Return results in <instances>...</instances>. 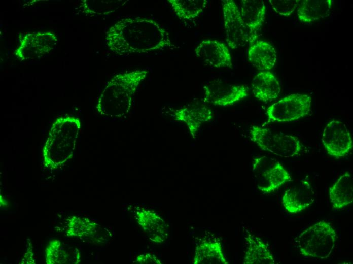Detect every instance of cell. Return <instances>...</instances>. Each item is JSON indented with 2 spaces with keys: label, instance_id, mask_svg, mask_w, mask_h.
I'll list each match as a JSON object with an SVG mask.
<instances>
[{
  "label": "cell",
  "instance_id": "3957f363",
  "mask_svg": "<svg viewBox=\"0 0 353 264\" xmlns=\"http://www.w3.org/2000/svg\"><path fill=\"white\" fill-rule=\"evenodd\" d=\"M81 123L79 119L65 116L53 123L43 149L44 164L57 168L72 157Z\"/></svg>",
  "mask_w": 353,
  "mask_h": 264
},
{
  "label": "cell",
  "instance_id": "52a82bcc",
  "mask_svg": "<svg viewBox=\"0 0 353 264\" xmlns=\"http://www.w3.org/2000/svg\"><path fill=\"white\" fill-rule=\"evenodd\" d=\"M252 168L257 186L265 194L274 192L292 180L290 174L280 162L265 156L254 159Z\"/></svg>",
  "mask_w": 353,
  "mask_h": 264
},
{
  "label": "cell",
  "instance_id": "5b68a950",
  "mask_svg": "<svg viewBox=\"0 0 353 264\" xmlns=\"http://www.w3.org/2000/svg\"><path fill=\"white\" fill-rule=\"evenodd\" d=\"M250 137L261 149L280 157L290 158L298 156L303 149V145L296 137L277 133L268 128L252 126Z\"/></svg>",
  "mask_w": 353,
  "mask_h": 264
},
{
  "label": "cell",
  "instance_id": "7402d4cb",
  "mask_svg": "<svg viewBox=\"0 0 353 264\" xmlns=\"http://www.w3.org/2000/svg\"><path fill=\"white\" fill-rule=\"evenodd\" d=\"M176 16L181 19L190 20L199 16L205 8V0H168Z\"/></svg>",
  "mask_w": 353,
  "mask_h": 264
},
{
  "label": "cell",
  "instance_id": "9c48e42d",
  "mask_svg": "<svg viewBox=\"0 0 353 264\" xmlns=\"http://www.w3.org/2000/svg\"><path fill=\"white\" fill-rule=\"evenodd\" d=\"M321 140L327 153L335 158L347 155L353 147L350 131L343 122L338 119H333L325 125Z\"/></svg>",
  "mask_w": 353,
  "mask_h": 264
},
{
  "label": "cell",
  "instance_id": "30bf717a",
  "mask_svg": "<svg viewBox=\"0 0 353 264\" xmlns=\"http://www.w3.org/2000/svg\"><path fill=\"white\" fill-rule=\"evenodd\" d=\"M204 102L214 106H231L246 98L249 90L246 86L232 84L221 80H215L204 87Z\"/></svg>",
  "mask_w": 353,
  "mask_h": 264
},
{
  "label": "cell",
  "instance_id": "ffe728a7",
  "mask_svg": "<svg viewBox=\"0 0 353 264\" xmlns=\"http://www.w3.org/2000/svg\"><path fill=\"white\" fill-rule=\"evenodd\" d=\"M332 5V0L299 1L298 17L301 22L310 23L328 16Z\"/></svg>",
  "mask_w": 353,
  "mask_h": 264
},
{
  "label": "cell",
  "instance_id": "2e32d148",
  "mask_svg": "<svg viewBox=\"0 0 353 264\" xmlns=\"http://www.w3.org/2000/svg\"><path fill=\"white\" fill-rule=\"evenodd\" d=\"M247 58L257 69L265 71L270 70L274 67L277 54L270 44L265 41L257 40L249 46Z\"/></svg>",
  "mask_w": 353,
  "mask_h": 264
},
{
  "label": "cell",
  "instance_id": "ac0fdd59",
  "mask_svg": "<svg viewBox=\"0 0 353 264\" xmlns=\"http://www.w3.org/2000/svg\"><path fill=\"white\" fill-rule=\"evenodd\" d=\"M266 6L263 0H242L240 14L251 34L257 37L256 31L264 23Z\"/></svg>",
  "mask_w": 353,
  "mask_h": 264
},
{
  "label": "cell",
  "instance_id": "603a6c76",
  "mask_svg": "<svg viewBox=\"0 0 353 264\" xmlns=\"http://www.w3.org/2000/svg\"><path fill=\"white\" fill-rule=\"evenodd\" d=\"M268 2L275 12L288 17L297 8L299 0H269Z\"/></svg>",
  "mask_w": 353,
  "mask_h": 264
},
{
  "label": "cell",
  "instance_id": "7c38bea8",
  "mask_svg": "<svg viewBox=\"0 0 353 264\" xmlns=\"http://www.w3.org/2000/svg\"><path fill=\"white\" fill-rule=\"evenodd\" d=\"M196 56L210 66L217 68L232 67L231 53L223 43L213 39L204 40L194 49Z\"/></svg>",
  "mask_w": 353,
  "mask_h": 264
},
{
  "label": "cell",
  "instance_id": "e0dca14e",
  "mask_svg": "<svg viewBox=\"0 0 353 264\" xmlns=\"http://www.w3.org/2000/svg\"><path fill=\"white\" fill-rule=\"evenodd\" d=\"M332 207L340 210L353 202V180L348 172L341 175L329 189Z\"/></svg>",
  "mask_w": 353,
  "mask_h": 264
},
{
  "label": "cell",
  "instance_id": "7a4b0ae2",
  "mask_svg": "<svg viewBox=\"0 0 353 264\" xmlns=\"http://www.w3.org/2000/svg\"><path fill=\"white\" fill-rule=\"evenodd\" d=\"M148 73L145 70H136L114 76L99 97L98 112L110 117H121L128 113L136 89Z\"/></svg>",
  "mask_w": 353,
  "mask_h": 264
},
{
  "label": "cell",
  "instance_id": "5bb4252c",
  "mask_svg": "<svg viewBox=\"0 0 353 264\" xmlns=\"http://www.w3.org/2000/svg\"><path fill=\"white\" fill-rule=\"evenodd\" d=\"M175 120L185 123L192 136L195 139L201 125L213 118L210 109L203 105H192L176 110Z\"/></svg>",
  "mask_w": 353,
  "mask_h": 264
},
{
  "label": "cell",
  "instance_id": "8fae6325",
  "mask_svg": "<svg viewBox=\"0 0 353 264\" xmlns=\"http://www.w3.org/2000/svg\"><path fill=\"white\" fill-rule=\"evenodd\" d=\"M57 43V37L52 32L28 33L20 40L15 55L20 60L38 58L50 53L55 48Z\"/></svg>",
  "mask_w": 353,
  "mask_h": 264
},
{
  "label": "cell",
  "instance_id": "4fadbf2b",
  "mask_svg": "<svg viewBox=\"0 0 353 264\" xmlns=\"http://www.w3.org/2000/svg\"><path fill=\"white\" fill-rule=\"evenodd\" d=\"M314 201V192L306 179L286 190L281 198V204L290 214H296L309 207Z\"/></svg>",
  "mask_w": 353,
  "mask_h": 264
},
{
  "label": "cell",
  "instance_id": "ba28073f",
  "mask_svg": "<svg viewBox=\"0 0 353 264\" xmlns=\"http://www.w3.org/2000/svg\"><path fill=\"white\" fill-rule=\"evenodd\" d=\"M221 2L226 40L228 46L237 49L256 41L257 37L251 34L245 25L235 2L233 0Z\"/></svg>",
  "mask_w": 353,
  "mask_h": 264
},
{
  "label": "cell",
  "instance_id": "6da1fadb",
  "mask_svg": "<svg viewBox=\"0 0 353 264\" xmlns=\"http://www.w3.org/2000/svg\"><path fill=\"white\" fill-rule=\"evenodd\" d=\"M106 44L122 55L148 53L173 46L169 34L156 21L143 17H125L107 32Z\"/></svg>",
  "mask_w": 353,
  "mask_h": 264
},
{
  "label": "cell",
  "instance_id": "9a60e30c",
  "mask_svg": "<svg viewBox=\"0 0 353 264\" xmlns=\"http://www.w3.org/2000/svg\"><path fill=\"white\" fill-rule=\"evenodd\" d=\"M254 96L262 102L276 99L280 92V85L274 75L268 71H261L253 78L251 83Z\"/></svg>",
  "mask_w": 353,
  "mask_h": 264
},
{
  "label": "cell",
  "instance_id": "d6986e66",
  "mask_svg": "<svg viewBox=\"0 0 353 264\" xmlns=\"http://www.w3.org/2000/svg\"><path fill=\"white\" fill-rule=\"evenodd\" d=\"M245 239L247 243V247L243 263L274 264L275 263L269 247L261 239L248 232Z\"/></svg>",
  "mask_w": 353,
  "mask_h": 264
},
{
  "label": "cell",
  "instance_id": "277c9868",
  "mask_svg": "<svg viewBox=\"0 0 353 264\" xmlns=\"http://www.w3.org/2000/svg\"><path fill=\"white\" fill-rule=\"evenodd\" d=\"M336 239V232L331 224L322 220L301 232L296 243L303 256L326 259L332 254Z\"/></svg>",
  "mask_w": 353,
  "mask_h": 264
},
{
  "label": "cell",
  "instance_id": "8992f818",
  "mask_svg": "<svg viewBox=\"0 0 353 264\" xmlns=\"http://www.w3.org/2000/svg\"><path fill=\"white\" fill-rule=\"evenodd\" d=\"M312 99L305 94L293 93L269 106L268 122H289L300 119L311 112Z\"/></svg>",
  "mask_w": 353,
  "mask_h": 264
},
{
  "label": "cell",
  "instance_id": "44dd1931",
  "mask_svg": "<svg viewBox=\"0 0 353 264\" xmlns=\"http://www.w3.org/2000/svg\"><path fill=\"white\" fill-rule=\"evenodd\" d=\"M194 264H228L219 241H204L196 248Z\"/></svg>",
  "mask_w": 353,
  "mask_h": 264
}]
</instances>
